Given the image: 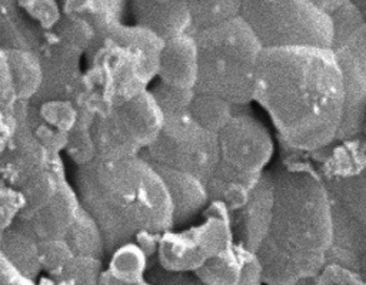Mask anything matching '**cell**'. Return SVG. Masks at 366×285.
<instances>
[{
    "label": "cell",
    "mask_w": 366,
    "mask_h": 285,
    "mask_svg": "<svg viewBox=\"0 0 366 285\" xmlns=\"http://www.w3.org/2000/svg\"><path fill=\"white\" fill-rule=\"evenodd\" d=\"M272 180L270 221L254 256L263 285H299L317 275L333 244L329 194L303 167L283 168Z\"/></svg>",
    "instance_id": "7a4b0ae2"
},
{
    "label": "cell",
    "mask_w": 366,
    "mask_h": 285,
    "mask_svg": "<svg viewBox=\"0 0 366 285\" xmlns=\"http://www.w3.org/2000/svg\"><path fill=\"white\" fill-rule=\"evenodd\" d=\"M253 101L270 117L283 142L316 152L336 142L345 91L330 48H264L254 80Z\"/></svg>",
    "instance_id": "6da1fadb"
},
{
    "label": "cell",
    "mask_w": 366,
    "mask_h": 285,
    "mask_svg": "<svg viewBox=\"0 0 366 285\" xmlns=\"http://www.w3.org/2000/svg\"><path fill=\"white\" fill-rule=\"evenodd\" d=\"M189 111L200 127L217 135L234 115L236 105L222 97L194 91Z\"/></svg>",
    "instance_id": "cb8c5ba5"
},
{
    "label": "cell",
    "mask_w": 366,
    "mask_h": 285,
    "mask_svg": "<svg viewBox=\"0 0 366 285\" xmlns=\"http://www.w3.org/2000/svg\"><path fill=\"white\" fill-rule=\"evenodd\" d=\"M142 157L153 165L193 174L206 184L217 165V137L200 127L190 111L164 114L159 135Z\"/></svg>",
    "instance_id": "8fae6325"
},
{
    "label": "cell",
    "mask_w": 366,
    "mask_h": 285,
    "mask_svg": "<svg viewBox=\"0 0 366 285\" xmlns=\"http://www.w3.org/2000/svg\"><path fill=\"white\" fill-rule=\"evenodd\" d=\"M136 24L163 40L189 31L190 0H130Z\"/></svg>",
    "instance_id": "ac0fdd59"
},
{
    "label": "cell",
    "mask_w": 366,
    "mask_h": 285,
    "mask_svg": "<svg viewBox=\"0 0 366 285\" xmlns=\"http://www.w3.org/2000/svg\"><path fill=\"white\" fill-rule=\"evenodd\" d=\"M172 87L194 90L197 81V47L189 31L163 40L157 77Z\"/></svg>",
    "instance_id": "e0dca14e"
},
{
    "label": "cell",
    "mask_w": 366,
    "mask_h": 285,
    "mask_svg": "<svg viewBox=\"0 0 366 285\" xmlns=\"http://www.w3.org/2000/svg\"><path fill=\"white\" fill-rule=\"evenodd\" d=\"M149 91L153 95L163 115L189 111L194 95V90L177 88L160 81H157L152 88H149Z\"/></svg>",
    "instance_id": "f1b7e54d"
},
{
    "label": "cell",
    "mask_w": 366,
    "mask_h": 285,
    "mask_svg": "<svg viewBox=\"0 0 366 285\" xmlns=\"http://www.w3.org/2000/svg\"><path fill=\"white\" fill-rule=\"evenodd\" d=\"M64 241L74 255L93 256L99 259L106 258L104 241L100 228L84 208L81 209L73 228L66 235Z\"/></svg>",
    "instance_id": "484cf974"
},
{
    "label": "cell",
    "mask_w": 366,
    "mask_h": 285,
    "mask_svg": "<svg viewBox=\"0 0 366 285\" xmlns=\"http://www.w3.org/2000/svg\"><path fill=\"white\" fill-rule=\"evenodd\" d=\"M0 285H51L49 278L31 279L21 274L0 251Z\"/></svg>",
    "instance_id": "1f68e13d"
},
{
    "label": "cell",
    "mask_w": 366,
    "mask_h": 285,
    "mask_svg": "<svg viewBox=\"0 0 366 285\" xmlns=\"http://www.w3.org/2000/svg\"><path fill=\"white\" fill-rule=\"evenodd\" d=\"M74 190L100 228L106 256L139 235H162L173 229L166 187L142 155L117 160L96 157L79 167Z\"/></svg>",
    "instance_id": "3957f363"
},
{
    "label": "cell",
    "mask_w": 366,
    "mask_h": 285,
    "mask_svg": "<svg viewBox=\"0 0 366 285\" xmlns=\"http://www.w3.org/2000/svg\"><path fill=\"white\" fill-rule=\"evenodd\" d=\"M11 71L13 86L19 103L31 101L43 83V63L39 51L10 50L6 51Z\"/></svg>",
    "instance_id": "ffe728a7"
},
{
    "label": "cell",
    "mask_w": 366,
    "mask_h": 285,
    "mask_svg": "<svg viewBox=\"0 0 366 285\" xmlns=\"http://www.w3.org/2000/svg\"><path fill=\"white\" fill-rule=\"evenodd\" d=\"M193 36L197 47L194 91L222 97L236 107L253 101L263 48L246 21L237 16Z\"/></svg>",
    "instance_id": "5b68a950"
},
{
    "label": "cell",
    "mask_w": 366,
    "mask_h": 285,
    "mask_svg": "<svg viewBox=\"0 0 366 285\" xmlns=\"http://www.w3.org/2000/svg\"><path fill=\"white\" fill-rule=\"evenodd\" d=\"M204 221L189 229L164 232L157 244L159 268L169 272L193 274L210 258L219 255L233 239L230 212L220 202H209Z\"/></svg>",
    "instance_id": "7c38bea8"
},
{
    "label": "cell",
    "mask_w": 366,
    "mask_h": 285,
    "mask_svg": "<svg viewBox=\"0 0 366 285\" xmlns=\"http://www.w3.org/2000/svg\"><path fill=\"white\" fill-rule=\"evenodd\" d=\"M299 285H312V281L309 279V281H305V282H302V284H299Z\"/></svg>",
    "instance_id": "74e56055"
},
{
    "label": "cell",
    "mask_w": 366,
    "mask_h": 285,
    "mask_svg": "<svg viewBox=\"0 0 366 285\" xmlns=\"http://www.w3.org/2000/svg\"><path fill=\"white\" fill-rule=\"evenodd\" d=\"M0 251L26 276L39 279L43 274L39 242L16 224L3 231Z\"/></svg>",
    "instance_id": "44dd1931"
},
{
    "label": "cell",
    "mask_w": 366,
    "mask_h": 285,
    "mask_svg": "<svg viewBox=\"0 0 366 285\" xmlns=\"http://www.w3.org/2000/svg\"><path fill=\"white\" fill-rule=\"evenodd\" d=\"M163 38L139 24H116L84 54L80 111L104 114L149 90L157 77Z\"/></svg>",
    "instance_id": "277c9868"
},
{
    "label": "cell",
    "mask_w": 366,
    "mask_h": 285,
    "mask_svg": "<svg viewBox=\"0 0 366 285\" xmlns=\"http://www.w3.org/2000/svg\"><path fill=\"white\" fill-rule=\"evenodd\" d=\"M107 256L109 262L104 271L116 281L136 284L146 279L149 256L134 241L117 247Z\"/></svg>",
    "instance_id": "603a6c76"
},
{
    "label": "cell",
    "mask_w": 366,
    "mask_h": 285,
    "mask_svg": "<svg viewBox=\"0 0 366 285\" xmlns=\"http://www.w3.org/2000/svg\"><path fill=\"white\" fill-rule=\"evenodd\" d=\"M339 141L323 161L322 182L330 205L366 225V138Z\"/></svg>",
    "instance_id": "4fadbf2b"
},
{
    "label": "cell",
    "mask_w": 366,
    "mask_h": 285,
    "mask_svg": "<svg viewBox=\"0 0 366 285\" xmlns=\"http://www.w3.org/2000/svg\"><path fill=\"white\" fill-rule=\"evenodd\" d=\"M313 6H316L319 10H322L326 14H332L333 11H336L337 9H340L342 6H345L346 3H349L350 0H309Z\"/></svg>",
    "instance_id": "d590c367"
},
{
    "label": "cell",
    "mask_w": 366,
    "mask_h": 285,
    "mask_svg": "<svg viewBox=\"0 0 366 285\" xmlns=\"http://www.w3.org/2000/svg\"><path fill=\"white\" fill-rule=\"evenodd\" d=\"M39 255L43 274L50 276L74 254L64 239H59L39 244Z\"/></svg>",
    "instance_id": "f546056e"
},
{
    "label": "cell",
    "mask_w": 366,
    "mask_h": 285,
    "mask_svg": "<svg viewBox=\"0 0 366 285\" xmlns=\"http://www.w3.org/2000/svg\"><path fill=\"white\" fill-rule=\"evenodd\" d=\"M240 17L262 48H330V16L309 0H242Z\"/></svg>",
    "instance_id": "ba28073f"
},
{
    "label": "cell",
    "mask_w": 366,
    "mask_h": 285,
    "mask_svg": "<svg viewBox=\"0 0 366 285\" xmlns=\"http://www.w3.org/2000/svg\"><path fill=\"white\" fill-rule=\"evenodd\" d=\"M362 134H365L366 135V117H365V123H363V133Z\"/></svg>",
    "instance_id": "f35d334b"
},
{
    "label": "cell",
    "mask_w": 366,
    "mask_h": 285,
    "mask_svg": "<svg viewBox=\"0 0 366 285\" xmlns=\"http://www.w3.org/2000/svg\"><path fill=\"white\" fill-rule=\"evenodd\" d=\"M163 125V114L150 91L96 115L92 137L96 157L117 160L142 155L156 140Z\"/></svg>",
    "instance_id": "30bf717a"
},
{
    "label": "cell",
    "mask_w": 366,
    "mask_h": 285,
    "mask_svg": "<svg viewBox=\"0 0 366 285\" xmlns=\"http://www.w3.org/2000/svg\"><path fill=\"white\" fill-rule=\"evenodd\" d=\"M202 285V284H200ZM240 285H263L262 284V278H260V269H259V264L256 256H253L247 266H246V274L244 278L242 281Z\"/></svg>",
    "instance_id": "e575fe53"
},
{
    "label": "cell",
    "mask_w": 366,
    "mask_h": 285,
    "mask_svg": "<svg viewBox=\"0 0 366 285\" xmlns=\"http://www.w3.org/2000/svg\"><path fill=\"white\" fill-rule=\"evenodd\" d=\"M253 256V254L233 242L194 271L193 276L202 285H240L246 274V266Z\"/></svg>",
    "instance_id": "d6986e66"
},
{
    "label": "cell",
    "mask_w": 366,
    "mask_h": 285,
    "mask_svg": "<svg viewBox=\"0 0 366 285\" xmlns=\"http://www.w3.org/2000/svg\"><path fill=\"white\" fill-rule=\"evenodd\" d=\"M330 50L339 66L345 108L336 142L353 140L363 133L366 117V19L352 3L330 14ZM335 144V142H333Z\"/></svg>",
    "instance_id": "9c48e42d"
},
{
    "label": "cell",
    "mask_w": 366,
    "mask_h": 285,
    "mask_svg": "<svg viewBox=\"0 0 366 285\" xmlns=\"http://www.w3.org/2000/svg\"><path fill=\"white\" fill-rule=\"evenodd\" d=\"M152 285H200L193 274L184 272H169L159 266L152 269L147 276Z\"/></svg>",
    "instance_id": "d6a6232c"
},
{
    "label": "cell",
    "mask_w": 366,
    "mask_h": 285,
    "mask_svg": "<svg viewBox=\"0 0 366 285\" xmlns=\"http://www.w3.org/2000/svg\"><path fill=\"white\" fill-rule=\"evenodd\" d=\"M153 165V164H152ZM160 175L170 198L173 211V229L197 218L209 205L206 184L193 174L153 165Z\"/></svg>",
    "instance_id": "2e32d148"
},
{
    "label": "cell",
    "mask_w": 366,
    "mask_h": 285,
    "mask_svg": "<svg viewBox=\"0 0 366 285\" xmlns=\"http://www.w3.org/2000/svg\"><path fill=\"white\" fill-rule=\"evenodd\" d=\"M17 105V104H16ZM16 105L13 108L0 110V155L10 147L19 127Z\"/></svg>",
    "instance_id": "836d02e7"
},
{
    "label": "cell",
    "mask_w": 366,
    "mask_h": 285,
    "mask_svg": "<svg viewBox=\"0 0 366 285\" xmlns=\"http://www.w3.org/2000/svg\"><path fill=\"white\" fill-rule=\"evenodd\" d=\"M81 209L83 207L74 185H70L64 180L51 201L33 212L20 215L14 224L33 237L39 244L59 241L66 238L76 224Z\"/></svg>",
    "instance_id": "5bb4252c"
},
{
    "label": "cell",
    "mask_w": 366,
    "mask_h": 285,
    "mask_svg": "<svg viewBox=\"0 0 366 285\" xmlns=\"http://www.w3.org/2000/svg\"><path fill=\"white\" fill-rule=\"evenodd\" d=\"M3 231H4V229L0 228V244H1V238H3Z\"/></svg>",
    "instance_id": "ab89813d"
},
{
    "label": "cell",
    "mask_w": 366,
    "mask_h": 285,
    "mask_svg": "<svg viewBox=\"0 0 366 285\" xmlns=\"http://www.w3.org/2000/svg\"><path fill=\"white\" fill-rule=\"evenodd\" d=\"M16 110L19 117L16 135L0 155V197L10 201L20 217L51 201L66 178L60 154L47 151L34 138L26 103H17Z\"/></svg>",
    "instance_id": "52a82bcc"
},
{
    "label": "cell",
    "mask_w": 366,
    "mask_h": 285,
    "mask_svg": "<svg viewBox=\"0 0 366 285\" xmlns=\"http://www.w3.org/2000/svg\"><path fill=\"white\" fill-rule=\"evenodd\" d=\"M26 19L43 34H49L61 19L59 0H14Z\"/></svg>",
    "instance_id": "83f0119b"
},
{
    "label": "cell",
    "mask_w": 366,
    "mask_h": 285,
    "mask_svg": "<svg viewBox=\"0 0 366 285\" xmlns=\"http://www.w3.org/2000/svg\"><path fill=\"white\" fill-rule=\"evenodd\" d=\"M359 10H360V13L365 16V19H366V0H350Z\"/></svg>",
    "instance_id": "8d00e7d4"
},
{
    "label": "cell",
    "mask_w": 366,
    "mask_h": 285,
    "mask_svg": "<svg viewBox=\"0 0 366 285\" xmlns=\"http://www.w3.org/2000/svg\"><path fill=\"white\" fill-rule=\"evenodd\" d=\"M63 14L87 21L99 34L123 23L126 0H59Z\"/></svg>",
    "instance_id": "7402d4cb"
},
{
    "label": "cell",
    "mask_w": 366,
    "mask_h": 285,
    "mask_svg": "<svg viewBox=\"0 0 366 285\" xmlns=\"http://www.w3.org/2000/svg\"><path fill=\"white\" fill-rule=\"evenodd\" d=\"M242 0H190L189 33L219 26L240 16Z\"/></svg>",
    "instance_id": "d4e9b609"
},
{
    "label": "cell",
    "mask_w": 366,
    "mask_h": 285,
    "mask_svg": "<svg viewBox=\"0 0 366 285\" xmlns=\"http://www.w3.org/2000/svg\"><path fill=\"white\" fill-rule=\"evenodd\" d=\"M272 202L273 180L270 174L264 172L244 205L230 212V225L234 242L253 255L267 231Z\"/></svg>",
    "instance_id": "9a60e30c"
},
{
    "label": "cell",
    "mask_w": 366,
    "mask_h": 285,
    "mask_svg": "<svg viewBox=\"0 0 366 285\" xmlns=\"http://www.w3.org/2000/svg\"><path fill=\"white\" fill-rule=\"evenodd\" d=\"M103 271V259L73 255L47 278L51 285H100Z\"/></svg>",
    "instance_id": "4316f807"
},
{
    "label": "cell",
    "mask_w": 366,
    "mask_h": 285,
    "mask_svg": "<svg viewBox=\"0 0 366 285\" xmlns=\"http://www.w3.org/2000/svg\"><path fill=\"white\" fill-rule=\"evenodd\" d=\"M217 137V165L206 182L209 202H220L229 212L250 197L273 155L267 128L246 113H234Z\"/></svg>",
    "instance_id": "8992f818"
},
{
    "label": "cell",
    "mask_w": 366,
    "mask_h": 285,
    "mask_svg": "<svg viewBox=\"0 0 366 285\" xmlns=\"http://www.w3.org/2000/svg\"><path fill=\"white\" fill-rule=\"evenodd\" d=\"M17 103L7 56L6 51L0 48V110L13 108Z\"/></svg>",
    "instance_id": "4dcf8cb0"
}]
</instances>
